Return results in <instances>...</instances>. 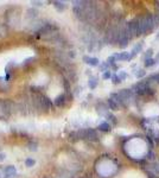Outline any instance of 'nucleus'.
Wrapping results in <instances>:
<instances>
[{"label": "nucleus", "instance_id": "1", "mask_svg": "<svg viewBox=\"0 0 159 178\" xmlns=\"http://www.w3.org/2000/svg\"><path fill=\"white\" fill-rule=\"evenodd\" d=\"M70 138L73 140H78V139H82V140H93V141H96L99 139V135L98 133L94 131L92 128H87V129H80L77 132H74L70 134Z\"/></svg>", "mask_w": 159, "mask_h": 178}, {"label": "nucleus", "instance_id": "2", "mask_svg": "<svg viewBox=\"0 0 159 178\" xmlns=\"http://www.w3.org/2000/svg\"><path fill=\"white\" fill-rule=\"evenodd\" d=\"M133 90L136 92L138 95H141V96L153 95L154 94L153 88L151 87V81L148 78L147 80H144V81H139V82L133 87Z\"/></svg>", "mask_w": 159, "mask_h": 178}, {"label": "nucleus", "instance_id": "3", "mask_svg": "<svg viewBox=\"0 0 159 178\" xmlns=\"http://www.w3.org/2000/svg\"><path fill=\"white\" fill-rule=\"evenodd\" d=\"M4 172H5V177L4 178H12L17 175V171H15V167L14 166H6L4 169Z\"/></svg>", "mask_w": 159, "mask_h": 178}, {"label": "nucleus", "instance_id": "4", "mask_svg": "<svg viewBox=\"0 0 159 178\" xmlns=\"http://www.w3.org/2000/svg\"><path fill=\"white\" fill-rule=\"evenodd\" d=\"M65 102H67V96H65V94L58 95L57 98H56V100H55V104H56L57 107H63V106L65 104Z\"/></svg>", "mask_w": 159, "mask_h": 178}, {"label": "nucleus", "instance_id": "5", "mask_svg": "<svg viewBox=\"0 0 159 178\" xmlns=\"http://www.w3.org/2000/svg\"><path fill=\"white\" fill-rule=\"evenodd\" d=\"M83 61H84L87 64L92 66V67H98V66H99V63H100L98 58H95V57H89V56H84V57H83Z\"/></svg>", "mask_w": 159, "mask_h": 178}, {"label": "nucleus", "instance_id": "6", "mask_svg": "<svg viewBox=\"0 0 159 178\" xmlns=\"http://www.w3.org/2000/svg\"><path fill=\"white\" fill-rule=\"evenodd\" d=\"M130 52H119L114 55V57L116 61H130Z\"/></svg>", "mask_w": 159, "mask_h": 178}, {"label": "nucleus", "instance_id": "7", "mask_svg": "<svg viewBox=\"0 0 159 178\" xmlns=\"http://www.w3.org/2000/svg\"><path fill=\"white\" fill-rule=\"evenodd\" d=\"M142 45H144V43H142V42H140L139 44H137L136 46L133 48V50H132V52H131V55H130V60L134 58V57H136V56H137V54L141 51V49H142Z\"/></svg>", "mask_w": 159, "mask_h": 178}, {"label": "nucleus", "instance_id": "8", "mask_svg": "<svg viewBox=\"0 0 159 178\" xmlns=\"http://www.w3.org/2000/svg\"><path fill=\"white\" fill-rule=\"evenodd\" d=\"M53 6H55V9H56L58 12H62V11H64L65 10V3H63V1H52Z\"/></svg>", "mask_w": 159, "mask_h": 178}, {"label": "nucleus", "instance_id": "9", "mask_svg": "<svg viewBox=\"0 0 159 178\" xmlns=\"http://www.w3.org/2000/svg\"><path fill=\"white\" fill-rule=\"evenodd\" d=\"M98 83H99V81H98V78L95 77V76H92L89 78L88 84H89V88L90 89H95V88H96V86H98Z\"/></svg>", "mask_w": 159, "mask_h": 178}, {"label": "nucleus", "instance_id": "10", "mask_svg": "<svg viewBox=\"0 0 159 178\" xmlns=\"http://www.w3.org/2000/svg\"><path fill=\"white\" fill-rule=\"evenodd\" d=\"M99 129L102 131V132H109L112 128H110V125L108 122H102V124L99 125Z\"/></svg>", "mask_w": 159, "mask_h": 178}, {"label": "nucleus", "instance_id": "11", "mask_svg": "<svg viewBox=\"0 0 159 178\" xmlns=\"http://www.w3.org/2000/svg\"><path fill=\"white\" fill-rule=\"evenodd\" d=\"M156 60L153 58H148V60H145V67L146 68H151V67H153L154 64H156Z\"/></svg>", "mask_w": 159, "mask_h": 178}, {"label": "nucleus", "instance_id": "12", "mask_svg": "<svg viewBox=\"0 0 159 178\" xmlns=\"http://www.w3.org/2000/svg\"><path fill=\"white\" fill-rule=\"evenodd\" d=\"M35 164H36V160L32 159V158H27V159L25 160V165H26L27 167H32Z\"/></svg>", "mask_w": 159, "mask_h": 178}, {"label": "nucleus", "instance_id": "13", "mask_svg": "<svg viewBox=\"0 0 159 178\" xmlns=\"http://www.w3.org/2000/svg\"><path fill=\"white\" fill-rule=\"evenodd\" d=\"M145 74H146V71H145L144 69H139V70H137V71H136V75H137V77H139V78L144 77V76H145Z\"/></svg>", "mask_w": 159, "mask_h": 178}, {"label": "nucleus", "instance_id": "14", "mask_svg": "<svg viewBox=\"0 0 159 178\" xmlns=\"http://www.w3.org/2000/svg\"><path fill=\"white\" fill-rule=\"evenodd\" d=\"M112 72H110L109 70L108 71H105V72H103V75H102V78L103 80H108V78H112Z\"/></svg>", "mask_w": 159, "mask_h": 178}, {"label": "nucleus", "instance_id": "15", "mask_svg": "<svg viewBox=\"0 0 159 178\" xmlns=\"http://www.w3.org/2000/svg\"><path fill=\"white\" fill-rule=\"evenodd\" d=\"M112 81H113V83H114V84H119V83L121 82V80L119 78L118 75H113V76H112Z\"/></svg>", "mask_w": 159, "mask_h": 178}, {"label": "nucleus", "instance_id": "16", "mask_svg": "<svg viewBox=\"0 0 159 178\" xmlns=\"http://www.w3.org/2000/svg\"><path fill=\"white\" fill-rule=\"evenodd\" d=\"M29 150L30 151H37V144L36 143H30L29 144Z\"/></svg>", "mask_w": 159, "mask_h": 178}, {"label": "nucleus", "instance_id": "17", "mask_svg": "<svg viewBox=\"0 0 159 178\" xmlns=\"http://www.w3.org/2000/svg\"><path fill=\"white\" fill-rule=\"evenodd\" d=\"M148 80L151 81V82H152V81H156V82L159 83V74H154V75H152Z\"/></svg>", "mask_w": 159, "mask_h": 178}, {"label": "nucleus", "instance_id": "18", "mask_svg": "<svg viewBox=\"0 0 159 178\" xmlns=\"http://www.w3.org/2000/svg\"><path fill=\"white\" fill-rule=\"evenodd\" d=\"M151 56H152V49H148V50L146 51L145 56H144V58H145V60H148V58H152V57H151Z\"/></svg>", "mask_w": 159, "mask_h": 178}, {"label": "nucleus", "instance_id": "19", "mask_svg": "<svg viewBox=\"0 0 159 178\" xmlns=\"http://www.w3.org/2000/svg\"><path fill=\"white\" fill-rule=\"evenodd\" d=\"M118 76H119V78H120L121 81H124V80L127 77V74H126L125 71H120V72H119V74H118Z\"/></svg>", "mask_w": 159, "mask_h": 178}, {"label": "nucleus", "instance_id": "20", "mask_svg": "<svg viewBox=\"0 0 159 178\" xmlns=\"http://www.w3.org/2000/svg\"><path fill=\"white\" fill-rule=\"evenodd\" d=\"M32 5H36V6H42V5H43V3H41V1H32Z\"/></svg>", "mask_w": 159, "mask_h": 178}, {"label": "nucleus", "instance_id": "21", "mask_svg": "<svg viewBox=\"0 0 159 178\" xmlns=\"http://www.w3.org/2000/svg\"><path fill=\"white\" fill-rule=\"evenodd\" d=\"M5 159V155L4 153H0V161H3Z\"/></svg>", "mask_w": 159, "mask_h": 178}, {"label": "nucleus", "instance_id": "22", "mask_svg": "<svg viewBox=\"0 0 159 178\" xmlns=\"http://www.w3.org/2000/svg\"><path fill=\"white\" fill-rule=\"evenodd\" d=\"M156 61H157V62H159V54L157 55V57H156Z\"/></svg>", "mask_w": 159, "mask_h": 178}, {"label": "nucleus", "instance_id": "23", "mask_svg": "<svg viewBox=\"0 0 159 178\" xmlns=\"http://www.w3.org/2000/svg\"><path fill=\"white\" fill-rule=\"evenodd\" d=\"M157 39H159V35H158V36H157Z\"/></svg>", "mask_w": 159, "mask_h": 178}, {"label": "nucleus", "instance_id": "24", "mask_svg": "<svg viewBox=\"0 0 159 178\" xmlns=\"http://www.w3.org/2000/svg\"><path fill=\"white\" fill-rule=\"evenodd\" d=\"M0 178H1V176H0Z\"/></svg>", "mask_w": 159, "mask_h": 178}]
</instances>
